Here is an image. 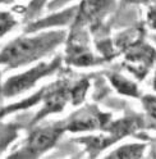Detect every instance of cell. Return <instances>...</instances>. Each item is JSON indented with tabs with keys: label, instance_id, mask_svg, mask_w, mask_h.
I'll use <instances>...</instances> for the list:
<instances>
[{
	"label": "cell",
	"instance_id": "obj_1",
	"mask_svg": "<svg viewBox=\"0 0 156 159\" xmlns=\"http://www.w3.org/2000/svg\"><path fill=\"white\" fill-rule=\"evenodd\" d=\"M65 40L67 32L64 30H50L36 35L19 36L0 52V64L13 69L40 62L65 43Z\"/></svg>",
	"mask_w": 156,
	"mask_h": 159
},
{
	"label": "cell",
	"instance_id": "obj_2",
	"mask_svg": "<svg viewBox=\"0 0 156 159\" xmlns=\"http://www.w3.org/2000/svg\"><path fill=\"white\" fill-rule=\"evenodd\" d=\"M146 130L143 113H129L116 121H111L110 125L102 131L105 135L99 136H86L77 139V143H81L86 146V150L91 158L99 155L104 149L116 144L123 137L137 135L140 131Z\"/></svg>",
	"mask_w": 156,
	"mask_h": 159
},
{
	"label": "cell",
	"instance_id": "obj_3",
	"mask_svg": "<svg viewBox=\"0 0 156 159\" xmlns=\"http://www.w3.org/2000/svg\"><path fill=\"white\" fill-rule=\"evenodd\" d=\"M65 132L67 131L63 121H56L45 126L35 127L28 134L23 144L15 152H13L9 158H40L50 149H53Z\"/></svg>",
	"mask_w": 156,
	"mask_h": 159
},
{
	"label": "cell",
	"instance_id": "obj_4",
	"mask_svg": "<svg viewBox=\"0 0 156 159\" xmlns=\"http://www.w3.org/2000/svg\"><path fill=\"white\" fill-rule=\"evenodd\" d=\"M63 63L62 57H56L50 62H38L35 67L27 69L23 73L9 77L3 85V96L14 98L22 95L36 86L42 78L54 75Z\"/></svg>",
	"mask_w": 156,
	"mask_h": 159
},
{
	"label": "cell",
	"instance_id": "obj_5",
	"mask_svg": "<svg viewBox=\"0 0 156 159\" xmlns=\"http://www.w3.org/2000/svg\"><path fill=\"white\" fill-rule=\"evenodd\" d=\"M65 63L74 67H91L99 66L104 59L96 57L91 50L89 40V28L72 25L71 32L67 35Z\"/></svg>",
	"mask_w": 156,
	"mask_h": 159
},
{
	"label": "cell",
	"instance_id": "obj_6",
	"mask_svg": "<svg viewBox=\"0 0 156 159\" xmlns=\"http://www.w3.org/2000/svg\"><path fill=\"white\" fill-rule=\"evenodd\" d=\"M113 121V114L102 112L101 109L93 105H83L77 109L69 117L63 119V125L67 132H91V131H105L106 127Z\"/></svg>",
	"mask_w": 156,
	"mask_h": 159
},
{
	"label": "cell",
	"instance_id": "obj_7",
	"mask_svg": "<svg viewBox=\"0 0 156 159\" xmlns=\"http://www.w3.org/2000/svg\"><path fill=\"white\" fill-rule=\"evenodd\" d=\"M116 0H82L72 25L96 30L114 9Z\"/></svg>",
	"mask_w": 156,
	"mask_h": 159
},
{
	"label": "cell",
	"instance_id": "obj_8",
	"mask_svg": "<svg viewBox=\"0 0 156 159\" xmlns=\"http://www.w3.org/2000/svg\"><path fill=\"white\" fill-rule=\"evenodd\" d=\"M125 61L129 71L142 80L147 76L150 68L156 61V50L143 40H136V43L129 46Z\"/></svg>",
	"mask_w": 156,
	"mask_h": 159
},
{
	"label": "cell",
	"instance_id": "obj_9",
	"mask_svg": "<svg viewBox=\"0 0 156 159\" xmlns=\"http://www.w3.org/2000/svg\"><path fill=\"white\" fill-rule=\"evenodd\" d=\"M147 143H129L124 144L111 150L105 158L108 159H141L145 158L147 152Z\"/></svg>",
	"mask_w": 156,
	"mask_h": 159
},
{
	"label": "cell",
	"instance_id": "obj_10",
	"mask_svg": "<svg viewBox=\"0 0 156 159\" xmlns=\"http://www.w3.org/2000/svg\"><path fill=\"white\" fill-rule=\"evenodd\" d=\"M106 76H108L109 81L111 82L114 89L119 94L131 96V98H136V99H140L142 96V93L140 90L138 85L134 81H132V80L127 78L125 76H123L118 72H108Z\"/></svg>",
	"mask_w": 156,
	"mask_h": 159
},
{
	"label": "cell",
	"instance_id": "obj_11",
	"mask_svg": "<svg viewBox=\"0 0 156 159\" xmlns=\"http://www.w3.org/2000/svg\"><path fill=\"white\" fill-rule=\"evenodd\" d=\"M140 102L143 109L146 130H151L156 132V95L142 94Z\"/></svg>",
	"mask_w": 156,
	"mask_h": 159
},
{
	"label": "cell",
	"instance_id": "obj_12",
	"mask_svg": "<svg viewBox=\"0 0 156 159\" xmlns=\"http://www.w3.org/2000/svg\"><path fill=\"white\" fill-rule=\"evenodd\" d=\"M19 127L13 123L3 125L0 123V153H3L8 145L13 143L18 136Z\"/></svg>",
	"mask_w": 156,
	"mask_h": 159
},
{
	"label": "cell",
	"instance_id": "obj_13",
	"mask_svg": "<svg viewBox=\"0 0 156 159\" xmlns=\"http://www.w3.org/2000/svg\"><path fill=\"white\" fill-rule=\"evenodd\" d=\"M50 2L51 0H31L24 8V19L26 21H33V19L38 18Z\"/></svg>",
	"mask_w": 156,
	"mask_h": 159
},
{
	"label": "cell",
	"instance_id": "obj_14",
	"mask_svg": "<svg viewBox=\"0 0 156 159\" xmlns=\"http://www.w3.org/2000/svg\"><path fill=\"white\" fill-rule=\"evenodd\" d=\"M17 25L15 18L9 12H0V37L6 35Z\"/></svg>",
	"mask_w": 156,
	"mask_h": 159
},
{
	"label": "cell",
	"instance_id": "obj_15",
	"mask_svg": "<svg viewBox=\"0 0 156 159\" xmlns=\"http://www.w3.org/2000/svg\"><path fill=\"white\" fill-rule=\"evenodd\" d=\"M145 23L147 28L156 31V5H147L146 7V18Z\"/></svg>",
	"mask_w": 156,
	"mask_h": 159
},
{
	"label": "cell",
	"instance_id": "obj_16",
	"mask_svg": "<svg viewBox=\"0 0 156 159\" xmlns=\"http://www.w3.org/2000/svg\"><path fill=\"white\" fill-rule=\"evenodd\" d=\"M73 0H51L50 3L47 5V9L49 11H56V9H62L64 8L65 5L71 4Z\"/></svg>",
	"mask_w": 156,
	"mask_h": 159
},
{
	"label": "cell",
	"instance_id": "obj_17",
	"mask_svg": "<svg viewBox=\"0 0 156 159\" xmlns=\"http://www.w3.org/2000/svg\"><path fill=\"white\" fill-rule=\"evenodd\" d=\"M129 4H141V5H156V0H125Z\"/></svg>",
	"mask_w": 156,
	"mask_h": 159
},
{
	"label": "cell",
	"instance_id": "obj_18",
	"mask_svg": "<svg viewBox=\"0 0 156 159\" xmlns=\"http://www.w3.org/2000/svg\"><path fill=\"white\" fill-rule=\"evenodd\" d=\"M149 158H156V146H151V150L149 153Z\"/></svg>",
	"mask_w": 156,
	"mask_h": 159
},
{
	"label": "cell",
	"instance_id": "obj_19",
	"mask_svg": "<svg viewBox=\"0 0 156 159\" xmlns=\"http://www.w3.org/2000/svg\"><path fill=\"white\" fill-rule=\"evenodd\" d=\"M14 0H0V4H12Z\"/></svg>",
	"mask_w": 156,
	"mask_h": 159
},
{
	"label": "cell",
	"instance_id": "obj_20",
	"mask_svg": "<svg viewBox=\"0 0 156 159\" xmlns=\"http://www.w3.org/2000/svg\"><path fill=\"white\" fill-rule=\"evenodd\" d=\"M152 89H154V91L156 93V75L154 76V80H152Z\"/></svg>",
	"mask_w": 156,
	"mask_h": 159
},
{
	"label": "cell",
	"instance_id": "obj_21",
	"mask_svg": "<svg viewBox=\"0 0 156 159\" xmlns=\"http://www.w3.org/2000/svg\"><path fill=\"white\" fill-rule=\"evenodd\" d=\"M3 96V85H2V82H0V98Z\"/></svg>",
	"mask_w": 156,
	"mask_h": 159
}]
</instances>
